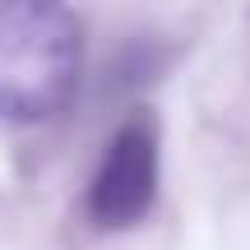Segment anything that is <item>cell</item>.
Returning <instances> with one entry per match:
<instances>
[{
	"mask_svg": "<svg viewBox=\"0 0 250 250\" xmlns=\"http://www.w3.org/2000/svg\"><path fill=\"white\" fill-rule=\"evenodd\" d=\"M83 33L56 0H0V121L37 125L79 83Z\"/></svg>",
	"mask_w": 250,
	"mask_h": 250,
	"instance_id": "cell-1",
	"label": "cell"
},
{
	"mask_svg": "<svg viewBox=\"0 0 250 250\" xmlns=\"http://www.w3.org/2000/svg\"><path fill=\"white\" fill-rule=\"evenodd\" d=\"M153 195H158V134L139 116L111 134L88 186V218L116 232L148 213Z\"/></svg>",
	"mask_w": 250,
	"mask_h": 250,
	"instance_id": "cell-2",
	"label": "cell"
}]
</instances>
